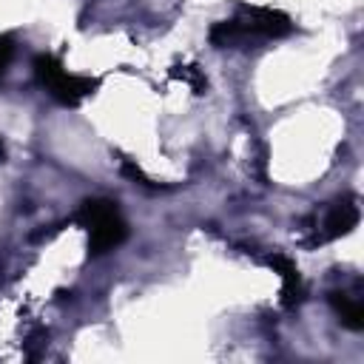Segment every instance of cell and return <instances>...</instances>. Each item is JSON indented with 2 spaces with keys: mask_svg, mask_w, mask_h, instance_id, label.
Here are the masks:
<instances>
[{
  "mask_svg": "<svg viewBox=\"0 0 364 364\" xmlns=\"http://www.w3.org/2000/svg\"><path fill=\"white\" fill-rule=\"evenodd\" d=\"M74 219L88 230V253L91 256H102L128 239V225H125L117 202H111V199H102V196L85 199Z\"/></svg>",
  "mask_w": 364,
  "mask_h": 364,
  "instance_id": "cell-1",
  "label": "cell"
},
{
  "mask_svg": "<svg viewBox=\"0 0 364 364\" xmlns=\"http://www.w3.org/2000/svg\"><path fill=\"white\" fill-rule=\"evenodd\" d=\"M34 77L51 94V100L65 108H77L88 94H94L100 88V80L82 77V74H68L63 68V63L46 51L34 57Z\"/></svg>",
  "mask_w": 364,
  "mask_h": 364,
  "instance_id": "cell-2",
  "label": "cell"
},
{
  "mask_svg": "<svg viewBox=\"0 0 364 364\" xmlns=\"http://www.w3.org/2000/svg\"><path fill=\"white\" fill-rule=\"evenodd\" d=\"M239 37H284L293 31V23L284 11L267 9V6H239V14L233 17Z\"/></svg>",
  "mask_w": 364,
  "mask_h": 364,
  "instance_id": "cell-3",
  "label": "cell"
},
{
  "mask_svg": "<svg viewBox=\"0 0 364 364\" xmlns=\"http://www.w3.org/2000/svg\"><path fill=\"white\" fill-rule=\"evenodd\" d=\"M267 264L282 276V304L287 310H293L304 299V282H301V273H299L296 262L287 259L284 253H270L267 256Z\"/></svg>",
  "mask_w": 364,
  "mask_h": 364,
  "instance_id": "cell-4",
  "label": "cell"
},
{
  "mask_svg": "<svg viewBox=\"0 0 364 364\" xmlns=\"http://www.w3.org/2000/svg\"><path fill=\"white\" fill-rule=\"evenodd\" d=\"M355 225H358V208H355L353 202H336V205L327 210L324 225H321L316 242H330V239L347 236Z\"/></svg>",
  "mask_w": 364,
  "mask_h": 364,
  "instance_id": "cell-5",
  "label": "cell"
},
{
  "mask_svg": "<svg viewBox=\"0 0 364 364\" xmlns=\"http://www.w3.org/2000/svg\"><path fill=\"white\" fill-rule=\"evenodd\" d=\"M330 307L336 310L338 321H341L347 330H355V333L364 330V307H361L358 299H353V296L336 290V293H330Z\"/></svg>",
  "mask_w": 364,
  "mask_h": 364,
  "instance_id": "cell-6",
  "label": "cell"
},
{
  "mask_svg": "<svg viewBox=\"0 0 364 364\" xmlns=\"http://www.w3.org/2000/svg\"><path fill=\"white\" fill-rule=\"evenodd\" d=\"M171 77L185 80L196 94H205V91H208V80L202 77V71H199L196 65H173V68H171Z\"/></svg>",
  "mask_w": 364,
  "mask_h": 364,
  "instance_id": "cell-7",
  "label": "cell"
},
{
  "mask_svg": "<svg viewBox=\"0 0 364 364\" xmlns=\"http://www.w3.org/2000/svg\"><path fill=\"white\" fill-rule=\"evenodd\" d=\"M119 171H122V176H128L134 185H142V188H156V185H151V179L131 162V159H122V165H119Z\"/></svg>",
  "mask_w": 364,
  "mask_h": 364,
  "instance_id": "cell-8",
  "label": "cell"
},
{
  "mask_svg": "<svg viewBox=\"0 0 364 364\" xmlns=\"http://www.w3.org/2000/svg\"><path fill=\"white\" fill-rule=\"evenodd\" d=\"M11 57H14V37H11V34H3V37H0V77L6 74Z\"/></svg>",
  "mask_w": 364,
  "mask_h": 364,
  "instance_id": "cell-9",
  "label": "cell"
},
{
  "mask_svg": "<svg viewBox=\"0 0 364 364\" xmlns=\"http://www.w3.org/2000/svg\"><path fill=\"white\" fill-rule=\"evenodd\" d=\"M6 159V148H3V142H0V162Z\"/></svg>",
  "mask_w": 364,
  "mask_h": 364,
  "instance_id": "cell-10",
  "label": "cell"
}]
</instances>
